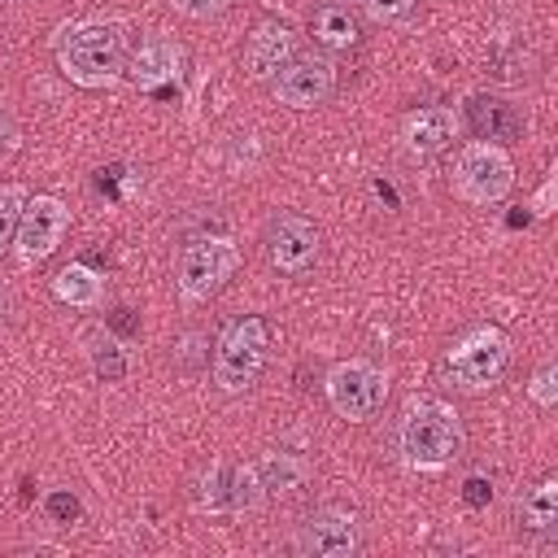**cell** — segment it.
Returning a JSON list of instances; mask_svg holds the SVG:
<instances>
[{
	"mask_svg": "<svg viewBox=\"0 0 558 558\" xmlns=\"http://www.w3.org/2000/svg\"><path fill=\"white\" fill-rule=\"evenodd\" d=\"M397 453L414 471H445L462 453V414L440 397H410L397 418Z\"/></svg>",
	"mask_w": 558,
	"mask_h": 558,
	"instance_id": "6da1fadb",
	"label": "cell"
},
{
	"mask_svg": "<svg viewBox=\"0 0 558 558\" xmlns=\"http://www.w3.org/2000/svg\"><path fill=\"white\" fill-rule=\"evenodd\" d=\"M57 65L78 87H105L126 70L122 22H78L57 44Z\"/></svg>",
	"mask_w": 558,
	"mask_h": 558,
	"instance_id": "7a4b0ae2",
	"label": "cell"
},
{
	"mask_svg": "<svg viewBox=\"0 0 558 558\" xmlns=\"http://www.w3.org/2000/svg\"><path fill=\"white\" fill-rule=\"evenodd\" d=\"M270 362V327L257 314L231 318L214 344V384L222 392H248Z\"/></svg>",
	"mask_w": 558,
	"mask_h": 558,
	"instance_id": "3957f363",
	"label": "cell"
},
{
	"mask_svg": "<svg viewBox=\"0 0 558 558\" xmlns=\"http://www.w3.org/2000/svg\"><path fill=\"white\" fill-rule=\"evenodd\" d=\"M506 366H510V336H506L501 327H493V323L462 331V336L449 344V353H445V375H449L453 388H462V392H484V388H493V384L506 375Z\"/></svg>",
	"mask_w": 558,
	"mask_h": 558,
	"instance_id": "277c9868",
	"label": "cell"
},
{
	"mask_svg": "<svg viewBox=\"0 0 558 558\" xmlns=\"http://www.w3.org/2000/svg\"><path fill=\"white\" fill-rule=\"evenodd\" d=\"M235 266H240V248L227 235H201L179 248L174 283L187 301H209L235 275Z\"/></svg>",
	"mask_w": 558,
	"mask_h": 558,
	"instance_id": "5b68a950",
	"label": "cell"
},
{
	"mask_svg": "<svg viewBox=\"0 0 558 558\" xmlns=\"http://www.w3.org/2000/svg\"><path fill=\"white\" fill-rule=\"evenodd\" d=\"M514 187V161L488 144V140H475L458 153L453 161V192L466 201V205H497L506 201Z\"/></svg>",
	"mask_w": 558,
	"mask_h": 558,
	"instance_id": "8992f818",
	"label": "cell"
},
{
	"mask_svg": "<svg viewBox=\"0 0 558 558\" xmlns=\"http://www.w3.org/2000/svg\"><path fill=\"white\" fill-rule=\"evenodd\" d=\"M384 397H388V375L366 357H349L327 371V401L349 423L371 418L384 405Z\"/></svg>",
	"mask_w": 558,
	"mask_h": 558,
	"instance_id": "52a82bcc",
	"label": "cell"
},
{
	"mask_svg": "<svg viewBox=\"0 0 558 558\" xmlns=\"http://www.w3.org/2000/svg\"><path fill=\"white\" fill-rule=\"evenodd\" d=\"M262 248H266V262L279 275H305V270H314V262L323 253V231L301 214H279L266 227Z\"/></svg>",
	"mask_w": 558,
	"mask_h": 558,
	"instance_id": "ba28073f",
	"label": "cell"
},
{
	"mask_svg": "<svg viewBox=\"0 0 558 558\" xmlns=\"http://www.w3.org/2000/svg\"><path fill=\"white\" fill-rule=\"evenodd\" d=\"M65 227H70V209H65L57 196H31V201H26V209H22L17 235H13L17 257H22L26 266L44 262L48 253H57V244H61Z\"/></svg>",
	"mask_w": 558,
	"mask_h": 558,
	"instance_id": "9c48e42d",
	"label": "cell"
},
{
	"mask_svg": "<svg viewBox=\"0 0 558 558\" xmlns=\"http://www.w3.org/2000/svg\"><path fill=\"white\" fill-rule=\"evenodd\" d=\"M275 100L288 109H314L336 92V65L327 57H292L275 78Z\"/></svg>",
	"mask_w": 558,
	"mask_h": 558,
	"instance_id": "30bf717a",
	"label": "cell"
},
{
	"mask_svg": "<svg viewBox=\"0 0 558 558\" xmlns=\"http://www.w3.org/2000/svg\"><path fill=\"white\" fill-rule=\"evenodd\" d=\"M296 549L310 558H349L357 549V514L344 506L314 510L296 532Z\"/></svg>",
	"mask_w": 558,
	"mask_h": 558,
	"instance_id": "8fae6325",
	"label": "cell"
},
{
	"mask_svg": "<svg viewBox=\"0 0 558 558\" xmlns=\"http://www.w3.org/2000/svg\"><path fill=\"white\" fill-rule=\"evenodd\" d=\"M453 131H458V122H453L449 109H440V105L414 109V113L401 122V148H405L414 161H432V157H440V153L453 144Z\"/></svg>",
	"mask_w": 558,
	"mask_h": 558,
	"instance_id": "7c38bea8",
	"label": "cell"
},
{
	"mask_svg": "<svg viewBox=\"0 0 558 558\" xmlns=\"http://www.w3.org/2000/svg\"><path fill=\"white\" fill-rule=\"evenodd\" d=\"M296 52V35L283 22H257L244 44V70L248 78H275Z\"/></svg>",
	"mask_w": 558,
	"mask_h": 558,
	"instance_id": "4fadbf2b",
	"label": "cell"
},
{
	"mask_svg": "<svg viewBox=\"0 0 558 558\" xmlns=\"http://www.w3.org/2000/svg\"><path fill=\"white\" fill-rule=\"evenodd\" d=\"M179 61H183V52H179L174 39H166V35H148V39L131 52L126 74H131L135 87H161V83H170V78L179 74Z\"/></svg>",
	"mask_w": 558,
	"mask_h": 558,
	"instance_id": "5bb4252c",
	"label": "cell"
},
{
	"mask_svg": "<svg viewBox=\"0 0 558 558\" xmlns=\"http://www.w3.org/2000/svg\"><path fill=\"white\" fill-rule=\"evenodd\" d=\"M257 480H262L266 501H270V497H292V493L305 488V480H310V462H305L301 453H292V449L266 453V458L257 462Z\"/></svg>",
	"mask_w": 558,
	"mask_h": 558,
	"instance_id": "9a60e30c",
	"label": "cell"
},
{
	"mask_svg": "<svg viewBox=\"0 0 558 558\" xmlns=\"http://www.w3.org/2000/svg\"><path fill=\"white\" fill-rule=\"evenodd\" d=\"M471 126L480 140H514L523 131V118L510 100H497V96H475L471 100Z\"/></svg>",
	"mask_w": 558,
	"mask_h": 558,
	"instance_id": "2e32d148",
	"label": "cell"
},
{
	"mask_svg": "<svg viewBox=\"0 0 558 558\" xmlns=\"http://www.w3.org/2000/svg\"><path fill=\"white\" fill-rule=\"evenodd\" d=\"M52 292H57V301H65V305H74V310H92V305H100L105 283H100V275H96L92 266L70 262V266H61V270L52 275Z\"/></svg>",
	"mask_w": 558,
	"mask_h": 558,
	"instance_id": "e0dca14e",
	"label": "cell"
},
{
	"mask_svg": "<svg viewBox=\"0 0 558 558\" xmlns=\"http://www.w3.org/2000/svg\"><path fill=\"white\" fill-rule=\"evenodd\" d=\"M310 31H314V39L323 48H353L357 44V17L349 13V4H336V0L323 4V9H314Z\"/></svg>",
	"mask_w": 558,
	"mask_h": 558,
	"instance_id": "ac0fdd59",
	"label": "cell"
},
{
	"mask_svg": "<svg viewBox=\"0 0 558 558\" xmlns=\"http://www.w3.org/2000/svg\"><path fill=\"white\" fill-rule=\"evenodd\" d=\"M519 523H523V532H532V536L554 532V523H558V484H554V480H541V484L523 497Z\"/></svg>",
	"mask_w": 558,
	"mask_h": 558,
	"instance_id": "d6986e66",
	"label": "cell"
},
{
	"mask_svg": "<svg viewBox=\"0 0 558 558\" xmlns=\"http://www.w3.org/2000/svg\"><path fill=\"white\" fill-rule=\"evenodd\" d=\"M262 501H266V493H262V480H257V462L235 466L231 480H227V506L253 510V506H262Z\"/></svg>",
	"mask_w": 558,
	"mask_h": 558,
	"instance_id": "ffe728a7",
	"label": "cell"
},
{
	"mask_svg": "<svg viewBox=\"0 0 558 558\" xmlns=\"http://www.w3.org/2000/svg\"><path fill=\"white\" fill-rule=\"evenodd\" d=\"M22 209H26V192L17 187V183H9V187H0V253L13 244V235H17V222H22Z\"/></svg>",
	"mask_w": 558,
	"mask_h": 558,
	"instance_id": "44dd1931",
	"label": "cell"
},
{
	"mask_svg": "<svg viewBox=\"0 0 558 558\" xmlns=\"http://www.w3.org/2000/svg\"><path fill=\"white\" fill-rule=\"evenodd\" d=\"M218 475H222L218 462L201 475V484H196V506H201V510H205V506H209V510H222V506H227V484H222Z\"/></svg>",
	"mask_w": 558,
	"mask_h": 558,
	"instance_id": "7402d4cb",
	"label": "cell"
},
{
	"mask_svg": "<svg viewBox=\"0 0 558 558\" xmlns=\"http://www.w3.org/2000/svg\"><path fill=\"white\" fill-rule=\"evenodd\" d=\"M527 392H532V401H536V405H554V401H558V366H554V362H545V366L536 371V379H532V388H527Z\"/></svg>",
	"mask_w": 558,
	"mask_h": 558,
	"instance_id": "603a6c76",
	"label": "cell"
},
{
	"mask_svg": "<svg viewBox=\"0 0 558 558\" xmlns=\"http://www.w3.org/2000/svg\"><path fill=\"white\" fill-rule=\"evenodd\" d=\"M366 17H375V22H392V17H401V13H410L418 0H353Z\"/></svg>",
	"mask_w": 558,
	"mask_h": 558,
	"instance_id": "cb8c5ba5",
	"label": "cell"
},
{
	"mask_svg": "<svg viewBox=\"0 0 558 558\" xmlns=\"http://www.w3.org/2000/svg\"><path fill=\"white\" fill-rule=\"evenodd\" d=\"M17 140H22V131H17L13 113L0 105V161H9V157L17 153Z\"/></svg>",
	"mask_w": 558,
	"mask_h": 558,
	"instance_id": "d4e9b609",
	"label": "cell"
},
{
	"mask_svg": "<svg viewBox=\"0 0 558 558\" xmlns=\"http://www.w3.org/2000/svg\"><path fill=\"white\" fill-rule=\"evenodd\" d=\"M183 17H214V13H222L227 9V0H170Z\"/></svg>",
	"mask_w": 558,
	"mask_h": 558,
	"instance_id": "484cf974",
	"label": "cell"
},
{
	"mask_svg": "<svg viewBox=\"0 0 558 558\" xmlns=\"http://www.w3.org/2000/svg\"><path fill=\"white\" fill-rule=\"evenodd\" d=\"M48 514L65 523V519H74V514H78V501H74L70 493H52V497H48Z\"/></svg>",
	"mask_w": 558,
	"mask_h": 558,
	"instance_id": "4316f807",
	"label": "cell"
},
{
	"mask_svg": "<svg viewBox=\"0 0 558 558\" xmlns=\"http://www.w3.org/2000/svg\"><path fill=\"white\" fill-rule=\"evenodd\" d=\"M488 497H493V488H488L480 475H471V480H466V501H471V506H484Z\"/></svg>",
	"mask_w": 558,
	"mask_h": 558,
	"instance_id": "83f0119b",
	"label": "cell"
}]
</instances>
